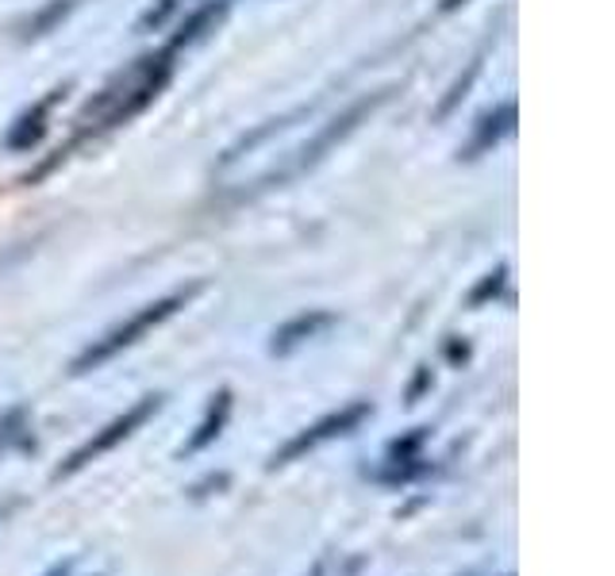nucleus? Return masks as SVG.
I'll return each mask as SVG.
<instances>
[{
  "label": "nucleus",
  "instance_id": "obj_4",
  "mask_svg": "<svg viewBox=\"0 0 615 576\" xmlns=\"http://www.w3.org/2000/svg\"><path fill=\"white\" fill-rule=\"evenodd\" d=\"M227 415H231V392L223 388L220 396L208 404V415H204V422H200L197 430H192V438L185 442V453H200V450H208V445L215 442V438L223 434V422H227Z\"/></svg>",
  "mask_w": 615,
  "mask_h": 576
},
{
  "label": "nucleus",
  "instance_id": "obj_3",
  "mask_svg": "<svg viewBox=\"0 0 615 576\" xmlns=\"http://www.w3.org/2000/svg\"><path fill=\"white\" fill-rule=\"evenodd\" d=\"M366 415H369V404H350V407H343V411L327 415V419L312 422V427L300 430V434L292 438L289 445H281V450L273 453V461H269V468L289 465V461H297V458H304V453H312L315 445H323V442H331V438L346 434V430L358 427V422L366 419Z\"/></svg>",
  "mask_w": 615,
  "mask_h": 576
},
{
  "label": "nucleus",
  "instance_id": "obj_8",
  "mask_svg": "<svg viewBox=\"0 0 615 576\" xmlns=\"http://www.w3.org/2000/svg\"><path fill=\"white\" fill-rule=\"evenodd\" d=\"M69 568H74V561H62V565H54L46 576H69Z\"/></svg>",
  "mask_w": 615,
  "mask_h": 576
},
{
  "label": "nucleus",
  "instance_id": "obj_6",
  "mask_svg": "<svg viewBox=\"0 0 615 576\" xmlns=\"http://www.w3.org/2000/svg\"><path fill=\"white\" fill-rule=\"evenodd\" d=\"M227 481H231L227 473H215V476H208V481H200L197 488H192V496H197V499H200V496H212V488H215V492H220V488H227Z\"/></svg>",
  "mask_w": 615,
  "mask_h": 576
},
{
  "label": "nucleus",
  "instance_id": "obj_7",
  "mask_svg": "<svg viewBox=\"0 0 615 576\" xmlns=\"http://www.w3.org/2000/svg\"><path fill=\"white\" fill-rule=\"evenodd\" d=\"M500 284H504V269H496V273H492L489 281H484L481 289L473 292V304H481L484 296H496V292H500Z\"/></svg>",
  "mask_w": 615,
  "mask_h": 576
},
{
  "label": "nucleus",
  "instance_id": "obj_2",
  "mask_svg": "<svg viewBox=\"0 0 615 576\" xmlns=\"http://www.w3.org/2000/svg\"><path fill=\"white\" fill-rule=\"evenodd\" d=\"M158 407H161V396H143L135 407H127V411H123L120 419H112V422H108V427L100 430V434H92L89 442L81 445V450H74V453H69V458L62 461V465H58V473H54V476H58V481H62V476H74V473H81V468L89 465V461L104 458V453H108V450H115V445H120L123 438H131V434H135V430L143 427V422L150 419L154 411H158Z\"/></svg>",
  "mask_w": 615,
  "mask_h": 576
},
{
  "label": "nucleus",
  "instance_id": "obj_1",
  "mask_svg": "<svg viewBox=\"0 0 615 576\" xmlns=\"http://www.w3.org/2000/svg\"><path fill=\"white\" fill-rule=\"evenodd\" d=\"M192 292H197V289H189V292H174V296L158 300V304H146L143 312H135L127 323H120V327H115V330H108V335L100 338L97 346H89V350H85L81 358L74 361V373H89L92 365H100V361H108V358H112V353H120L123 346L138 342V338H143L146 330L158 327L161 319H169V315H174L177 307H181L185 300L192 296Z\"/></svg>",
  "mask_w": 615,
  "mask_h": 576
},
{
  "label": "nucleus",
  "instance_id": "obj_5",
  "mask_svg": "<svg viewBox=\"0 0 615 576\" xmlns=\"http://www.w3.org/2000/svg\"><path fill=\"white\" fill-rule=\"evenodd\" d=\"M327 323H331V315H327V312H312V315H300V319L284 323V327L273 335V353H289L292 346L304 342V338H312L315 330L327 327Z\"/></svg>",
  "mask_w": 615,
  "mask_h": 576
}]
</instances>
